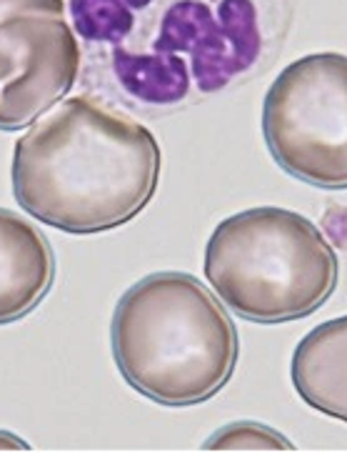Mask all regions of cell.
<instances>
[{"label":"cell","instance_id":"obj_9","mask_svg":"<svg viewBox=\"0 0 347 453\" xmlns=\"http://www.w3.org/2000/svg\"><path fill=\"white\" fill-rule=\"evenodd\" d=\"M65 13V0H0V23L15 15H58Z\"/></svg>","mask_w":347,"mask_h":453},{"label":"cell","instance_id":"obj_3","mask_svg":"<svg viewBox=\"0 0 347 453\" xmlns=\"http://www.w3.org/2000/svg\"><path fill=\"white\" fill-rule=\"evenodd\" d=\"M205 278L245 321H298L333 296L337 253L307 216L262 205L217 223L205 246Z\"/></svg>","mask_w":347,"mask_h":453},{"label":"cell","instance_id":"obj_4","mask_svg":"<svg viewBox=\"0 0 347 453\" xmlns=\"http://www.w3.org/2000/svg\"><path fill=\"white\" fill-rule=\"evenodd\" d=\"M262 135L285 173L318 188H347V56L290 63L268 88Z\"/></svg>","mask_w":347,"mask_h":453},{"label":"cell","instance_id":"obj_5","mask_svg":"<svg viewBox=\"0 0 347 453\" xmlns=\"http://www.w3.org/2000/svg\"><path fill=\"white\" fill-rule=\"evenodd\" d=\"M80 71V43L58 15L0 23V131H20L53 111Z\"/></svg>","mask_w":347,"mask_h":453},{"label":"cell","instance_id":"obj_6","mask_svg":"<svg viewBox=\"0 0 347 453\" xmlns=\"http://www.w3.org/2000/svg\"><path fill=\"white\" fill-rule=\"evenodd\" d=\"M56 256L43 231L0 208V326L28 316L50 291Z\"/></svg>","mask_w":347,"mask_h":453},{"label":"cell","instance_id":"obj_8","mask_svg":"<svg viewBox=\"0 0 347 453\" xmlns=\"http://www.w3.org/2000/svg\"><path fill=\"white\" fill-rule=\"evenodd\" d=\"M203 449L207 451H292L295 446L270 426L238 421L215 431L205 441Z\"/></svg>","mask_w":347,"mask_h":453},{"label":"cell","instance_id":"obj_1","mask_svg":"<svg viewBox=\"0 0 347 453\" xmlns=\"http://www.w3.org/2000/svg\"><path fill=\"white\" fill-rule=\"evenodd\" d=\"M158 178L155 135L86 96L58 103L15 143V201L65 234L128 223L153 198Z\"/></svg>","mask_w":347,"mask_h":453},{"label":"cell","instance_id":"obj_7","mask_svg":"<svg viewBox=\"0 0 347 453\" xmlns=\"http://www.w3.org/2000/svg\"><path fill=\"white\" fill-rule=\"evenodd\" d=\"M290 376L310 409L347 424V316L313 328L298 343Z\"/></svg>","mask_w":347,"mask_h":453},{"label":"cell","instance_id":"obj_10","mask_svg":"<svg viewBox=\"0 0 347 453\" xmlns=\"http://www.w3.org/2000/svg\"><path fill=\"white\" fill-rule=\"evenodd\" d=\"M30 446L11 431H0V451H28Z\"/></svg>","mask_w":347,"mask_h":453},{"label":"cell","instance_id":"obj_2","mask_svg":"<svg viewBox=\"0 0 347 453\" xmlns=\"http://www.w3.org/2000/svg\"><path fill=\"white\" fill-rule=\"evenodd\" d=\"M117 371L162 406L203 403L230 380L238 331L207 286L183 271H158L117 301L110 326Z\"/></svg>","mask_w":347,"mask_h":453}]
</instances>
